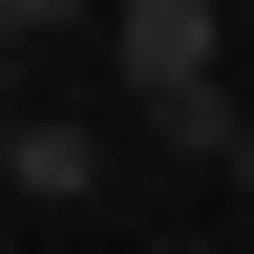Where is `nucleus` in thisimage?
<instances>
[{
  "mask_svg": "<svg viewBox=\"0 0 254 254\" xmlns=\"http://www.w3.org/2000/svg\"><path fill=\"white\" fill-rule=\"evenodd\" d=\"M0 148H21V106H0Z\"/></svg>",
  "mask_w": 254,
  "mask_h": 254,
  "instance_id": "4",
  "label": "nucleus"
},
{
  "mask_svg": "<svg viewBox=\"0 0 254 254\" xmlns=\"http://www.w3.org/2000/svg\"><path fill=\"white\" fill-rule=\"evenodd\" d=\"M0 190H21V212H85V190H106V127H21Z\"/></svg>",
  "mask_w": 254,
  "mask_h": 254,
  "instance_id": "2",
  "label": "nucleus"
},
{
  "mask_svg": "<svg viewBox=\"0 0 254 254\" xmlns=\"http://www.w3.org/2000/svg\"><path fill=\"white\" fill-rule=\"evenodd\" d=\"M233 212H254V127H233Z\"/></svg>",
  "mask_w": 254,
  "mask_h": 254,
  "instance_id": "3",
  "label": "nucleus"
},
{
  "mask_svg": "<svg viewBox=\"0 0 254 254\" xmlns=\"http://www.w3.org/2000/svg\"><path fill=\"white\" fill-rule=\"evenodd\" d=\"M106 64H127V106L170 127V148H212V170H233V0H106Z\"/></svg>",
  "mask_w": 254,
  "mask_h": 254,
  "instance_id": "1",
  "label": "nucleus"
},
{
  "mask_svg": "<svg viewBox=\"0 0 254 254\" xmlns=\"http://www.w3.org/2000/svg\"><path fill=\"white\" fill-rule=\"evenodd\" d=\"M233 21H254V0H233Z\"/></svg>",
  "mask_w": 254,
  "mask_h": 254,
  "instance_id": "5",
  "label": "nucleus"
}]
</instances>
